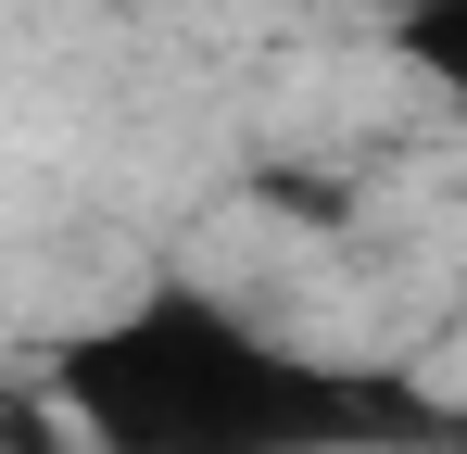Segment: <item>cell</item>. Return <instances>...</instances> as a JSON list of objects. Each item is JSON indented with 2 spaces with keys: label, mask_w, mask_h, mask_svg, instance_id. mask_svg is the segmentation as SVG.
Masks as SVG:
<instances>
[{
  "label": "cell",
  "mask_w": 467,
  "mask_h": 454,
  "mask_svg": "<svg viewBox=\"0 0 467 454\" xmlns=\"http://www.w3.org/2000/svg\"><path fill=\"white\" fill-rule=\"evenodd\" d=\"M64 417L88 454H341L391 404L253 341L228 303L152 291L140 315L88 328L64 354Z\"/></svg>",
  "instance_id": "obj_1"
},
{
  "label": "cell",
  "mask_w": 467,
  "mask_h": 454,
  "mask_svg": "<svg viewBox=\"0 0 467 454\" xmlns=\"http://www.w3.org/2000/svg\"><path fill=\"white\" fill-rule=\"evenodd\" d=\"M404 51L430 88H455L467 101V0H404Z\"/></svg>",
  "instance_id": "obj_2"
}]
</instances>
